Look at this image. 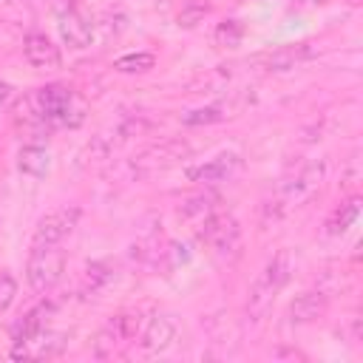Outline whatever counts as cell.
<instances>
[{"label": "cell", "mask_w": 363, "mask_h": 363, "mask_svg": "<svg viewBox=\"0 0 363 363\" xmlns=\"http://www.w3.org/2000/svg\"><path fill=\"white\" fill-rule=\"evenodd\" d=\"M292 272H295V255L289 250H278L264 264V269L258 272V278L250 286V295H247V318H252V320L267 318V312L272 309L278 292L289 284Z\"/></svg>", "instance_id": "6da1fadb"}, {"label": "cell", "mask_w": 363, "mask_h": 363, "mask_svg": "<svg viewBox=\"0 0 363 363\" xmlns=\"http://www.w3.org/2000/svg\"><path fill=\"white\" fill-rule=\"evenodd\" d=\"M142 332V315L139 312H119L113 315L94 337V357L99 360H111L116 354H122Z\"/></svg>", "instance_id": "7a4b0ae2"}, {"label": "cell", "mask_w": 363, "mask_h": 363, "mask_svg": "<svg viewBox=\"0 0 363 363\" xmlns=\"http://www.w3.org/2000/svg\"><path fill=\"white\" fill-rule=\"evenodd\" d=\"M65 272V250L60 244H34L28 264H26V278L34 292H48L60 284Z\"/></svg>", "instance_id": "3957f363"}, {"label": "cell", "mask_w": 363, "mask_h": 363, "mask_svg": "<svg viewBox=\"0 0 363 363\" xmlns=\"http://www.w3.org/2000/svg\"><path fill=\"white\" fill-rule=\"evenodd\" d=\"M199 238L218 255V258H227V255H238L241 250V227L238 221L224 213V210H216L210 218H204L199 227Z\"/></svg>", "instance_id": "277c9868"}, {"label": "cell", "mask_w": 363, "mask_h": 363, "mask_svg": "<svg viewBox=\"0 0 363 363\" xmlns=\"http://www.w3.org/2000/svg\"><path fill=\"white\" fill-rule=\"evenodd\" d=\"M190 153H193V147H190L184 139H162L159 145H150V147H145L142 153H136L133 162H130V170H133L136 176H147V173L173 167L176 162L187 159Z\"/></svg>", "instance_id": "5b68a950"}, {"label": "cell", "mask_w": 363, "mask_h": 363, "mask_svg": "<svg viewBox=\"0 0 363 363\" xmlns=\"http://www.w3.org/2000/svg\"><path fill=\"white\" fill-rule=\"evenodd\" d=\"M323 179H326V164H323V162H306V164H301V167L281 184V199H278V204H281V207H292V204H301V201L312 199V196L320 190Z\"/></svg>", "instance_id": "8992f818"}, {"label": "cell", "mask_w": 363, "mask_h": 363, "mask_svg": "<svg viewBox=\"0 0 363 363\" xmlns=\"http://www.w3.org/2000/svg\"><path fill=\"white\" fill-rule=\"evenodd\" d=\"M79 221V207H57L45 213L34 227V244H60L74 233Z\"/></svg>", "instance_id": "52a82bcc"}, {"label": "cell", "mask_w": 363, "mask_h": 363, "mask_svg": "<svg viewBox=\"0 0 363 363\" xmlns=\"http://www.w3.org/2000/svg\"><path fill=\"white\" fill-rule=\"evenodd\" d=\"M238 167H241V156L233 150H224V153H218L201 164L187 167V179L196 184H218V182L233 179L238 173Z\"/></svg>", "instance_id": "ba28073f"}, {"label": "cell", "mask_w": 363, "mask_h": 363, "mask_svg": "<svg viewBox=\"0 0 363 363\" xmlns=\"http://www.w3.org/2000/svg\"><path fill=\"white\" fill-rule=\"evenodd\" d=\"M57 28H60V37L68 48L79 51V48H88L91 45V37H94V26L91 20L77 9V6H68L62 11H57Z\"/></svg>", "instance_id": "9c48e42d"}, {"label": "cell", "mask_w": 363, "mask_h": 363, "mask_svg": "<svg viewBox=\"0 0 363 363\" xmlns=\"http://www.w3.org/2000/svg\"><path fill=\"white\" fill-rule=\"evenodd\" d=\"M23 57L37 71H57L62 65L60 48L45 34H40V31H31V34L23 37Z\"/></svg>", "instance_id": "30bf717a"}, {"label": "cell", "mask_w": 363, "mask_h": 363, "mask_svg": "<svg viewBox=\"0 0 363 363\" xmlns=\"http://www.w3.org/2000/svg\"><path fill=\"white\" fill-rule=\"evenodd\" d=\"M173 337H176V323H173L170 318H164V315H156V318L139 332V349H142V354L153 357V354L167 352V346L173 343Z\"/></svg>", "instance_id": "8fae6325"}, {"label": "cell", "mask_w": 363, "mask_h": 363, "mask_svg": "<svg viewBox=\"0 0 363 363\" xmlns=\"http://www.w3.org/2000/svg\"><path fill=\"white\" fill-rule=\"evenodd\" d=\"M329 309V298L320 289H306L301 295L292 298L289 303V320L292 323H315L318 318H323Z\"/></svg>", "instance_id": "7c38bea8"}, {"label": "cell", "mask_w": 363, "mask_h": 363, "mask_svg": "<svg viewBox=\"0 0 363 363\" xmlns=\"http://www.w3.org/2000/svg\"><path fill=\"white\" fill-rule=\"evenodd\" d=\"M218 196H213V193H196V196H187L184 201H182V207H179V216L184 218V221H190L193 227H199L204 218H210L216 210H221L218 207Z\"/></svg>", "instance_id": "4fadbf2b"}, {"label": "cell", "mask_w": 363, "mask_h": 363, "mask_svg": "<svg viewBox=\"0 0 363 363\" xmlns=\"http://www.w3.org/2000/svg\"><path fill=\"white\" fill-rule=\"evenodd\" d=\"M48 167H51V156L43 145H23L17 150V170L20 173L40 179V176L48 173Z\"/></svg>", "instance_id": "5bb4252c"}, {"label": "cell", "mask_w": 363, "mask_h": 363, "mask_svg": "<svg viewBox=\"0 0 363 363\" xmlns=\"http://www.w3.org/2000/svg\"><path fill=\"white\" fill-rule=\"evenodd\" d=\"M48 312H51L48 303H37L34 309H28V312L11 326V337H14V343H23V340L37 337V335L45 329V318H48Z\"/></svg>", "instance_id": "9a60e30c"}, {"label": "cell", "mask_w": 363, "mask_h": 363, "mask_svg": "<svg viewBox=\"0 0 363 363\" xmlns=\"http://www.w3.org/2000/svg\"><path fill=\"white\" fill-rule=\"evenodd\" d=\"M309 57H315V51L306 43H301V45H286V48H278V51L267 54L264 62H267L269 71H292L295 65H301Z\"/></svg>", "instance_id": "2e32d148"}, {"label": "cell", "mask_w": 363, "mask_h": 363, "mask_svg": "<svg viewBox=\"0 0 363 363\" xmlns=\"http://www.w3.org/2000/svg\"><path fill=\"white\" fill-rule=\"evenodd\" d=\"M360 216V196H349L346 201H340V207L329 216L326 221V233L329 235H343Z\"/></svg>", "instance_id": "e0dca14e"}, {"label": "cell", "mask_w": 363, "mask_h": 363, "mask_svg": "<svg viewBox=\"0 0 363 363\" xmlns=\"http://www.w3.org/2000/svg\"><path fill=\"white\" fill-rule=\"evenodd\" d=\"M156 65V57L150 51H130V54H122L113 60V68L119 74H145Z\"/></svg>", "instance_id": "ac0fdd59"}, {"label": "cell", "mask_w": 363, "mask_h": 363, "mask_svg": "<svg viewBox=\"0 0 363 363\" xmlns=\"http://www.w3.org/2000/svg\"><path fill=\"white\" fill-rule=\"evenodd\" d=\"M227 116H230L227 108H221V105H204V108H196V111L182 113V125H213V122H221Z\"/></svg>", "instance_id": "d6986e66"}, {"label": "cell", "mask_w": 363, "mask_h": 363, "mask_svg": "<svg viewBox=\"0 0 363 363\" xmlns=\"http://www.w3.org/2000/svg\"><path fill=\"white\" fill-rule=\"evenodd\" d=\"M241 40H244V28H241L238 20H224V23H218V28H216V43H218V45L235 48Z\"/></svg>", "instance_id": "ffe728a7"}, {"label": "cell", "mask_w": 363, "mask_h": 363, "mask_svg": "<svg viewBox=\"0 0 363 363\" xmlns=\"http://www.w3.org/2000/svg\"><path fill=\"white\" fill-rule=\"evenodd\" d=\"M111 281V269H108V264L105 261H94V264H88V269H85V286L94 292V289H99L102 284H108Z\"/></svg>", "instance_id": "44dd1931"}, {"label": "cell", "mask_w": 363, "mask_h": 363, "mask_svg": "<svg viewBox=\"0 0 363 363\" xmlns=\"http://www.w3.org/2000/svg\"><path fill=\"white\" fill-rule=\"evenodd\" d=\"M17 298V281L9 272H0V312H6Z\"/></svg>", "instance_id": "7402d4cb"}, {"label": "cell", "mask_w": 363, "mask_h": 363, "mask_svg": "<svg viewBox=\"0 0 363 363\" xmlns=\"http://www.w3.org/2000/svg\"><path fill=\"white\" fill-rule=\"evenodd\" d=\"M204 14H207V6H187V9L179 14V26L190 28V26H196V23H199Z\"/></svg>", "instance_id": "603a6c76"}, {"label": "cell", "mask_w": 363, "mask_h": 363, "mask_svg": "<svg viewBox=\"0 0 363 363\" xmlns=\"http://www.w3.org/2000/svg\"><path fill=\"white\" fill-rule=\"evenodd\" d=\"M9 99H11V85H9V82H3V79H0V105H6V102H9Z\"/></svg>", "instance_id": "cb8c5ba5"}, {"label": "cell", "mask_w": 363, "mask_h": 363, "mask_svg": "<svg viewBox=\"0 0 363 363\" xmlns=\"http://www.w3.org/2000/svg\"><path fill=\"white\" fill-rule=\"evenodd\" d=\"M326 0H292V6H301V9H309V6H320Z\"/></svg>", "instance_id": "d4e9b609"}, {"label": "cell", "mask_w": 363, "mask_h": 363, "mask_svg": "<svg viewBox=\"0 0 363 363\" xmlns=\"http://www.w3.org/2000/svg\"><path fill=\"white\" fill-rule=\"evenodd\" d=\"M349 3H352V6H357V3H360V0H349Z\"/></svg>", "instance_id": "484cf974"}]
</instances>
